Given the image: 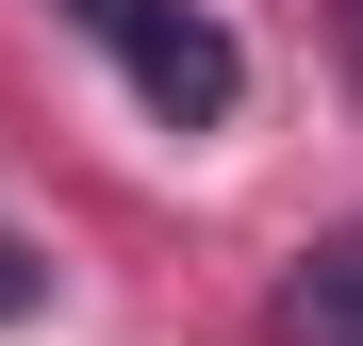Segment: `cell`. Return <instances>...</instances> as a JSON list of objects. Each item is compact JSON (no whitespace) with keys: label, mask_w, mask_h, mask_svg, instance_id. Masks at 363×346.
<instances>
[{"label":"cell","mask_w":363,"mask_h":346,"mask_svg":"<svg viewBox=\"0 0 363 346\" xmlns=\"http://www.w3.org/2000/svg\"><path fill=\"white\" fill-rule=\"evenodd\" d=\"M264 346H363V248H297L264 297Z\"/></svg>","instance_id":"obj_2"},{"label":"cell","mask_w":363,"mask_h":346,"mask_svg":"<svg viewBox=\"0 0 363 346\" xmlns=\"http://www.w3.org/2000/svg\"><path fill=\"white\" fill-rule=\"evenodd\" d=\"M67 17L116 50V67H133V99L165 115V132H215V115L248 99V50L199 17V0H67Z\"/></svg>","instance_id":"obj_1"},{"label":"cell","mask_w":363,"mask_h":346,"mask_svg":"<svg viewBox=\"0 0 363 346\" xmlns=\"http://www.w3.org/2000/svg\"><path fill=\"white\" fill-rule=\"evenodd\" d=\"M50 297V280H33V248H0V313H33Z\"/></svg>","instance_id":"obj_3"}]
</instances>
